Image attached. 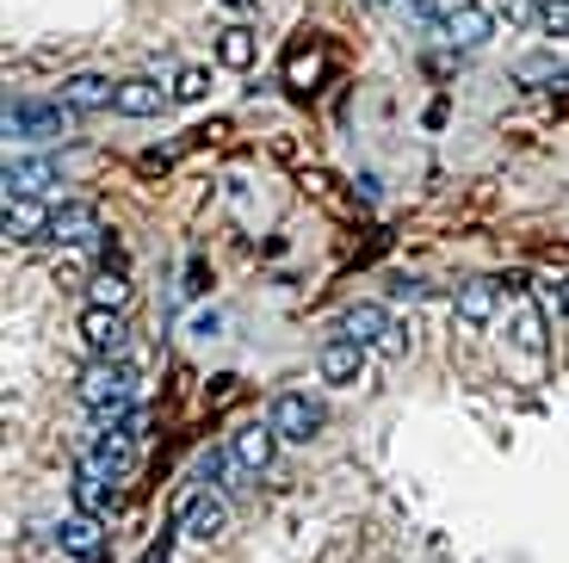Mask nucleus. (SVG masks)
Masks as SVG:
<instances>
[{"label":"nucleus","mask_w":569,"mask_h":563,"mask_svg":"<svg viewBox=\"0 0 569 563\" xmlns=\"http://www.w3.org/2000/svg\"><path fill=\"white\" fill-rule=\"evenodd\" d=\"M272 427H279V439H298V446H310L316 434H322V403H310L303 391H284L272 396Z\"/></svg>","instance_id":"obj_1"},{"label":"nucleus","mask_w":569,"mask_h":563,"mask_svg":"<svg viewBox=\"0 0 569 563\" xmlns=\"http://www.w3.org/2000/svg\"><path fill=\"white\" fill-rule=\"evenodd\" d=\"M81 340H87V353H93V359H118V353H124V340H130L124 310L87 304V310H81Z\"/></svg>","instance_id":"obj_2"},{"label":"nucleus","mask_w":569,"mask_h":563,"mask_svg":"<svg viewBox=\"0 0 569 563\" xmlns=\"http://www.w3.org/2000/svg\"><path fill=\"white\" fill-rule=\"evenodd\" d=\"M50 224H57V211H50V205H38V198H7V217H0L7 241H19V248L50 241Z\"/></svg>","instance_id":"obj_3"},{"label":"nucleus","mask_w":569,"mask_h":563,"mask_svg":"<svg viewBox=\"0 0 569 563\" xmlns=\"http://www.w3.org/2000/svg\"><path fill=\"white\" fill-rule=\"evenodd\" d=\"M446 43H452V50H483L489 38H496V13H489V7H477V0H458L452 7V19H446Z\"/></svg>","instance_id":"obj_4"},{"label":"nucleus","mask_w":569,"mask_h":563,"mask_svg":"<svg viewBox=\"0 0 569 563\" xmlns=\"http://www.w3.org/2000/svg\"><path fill=\"white\" fill-rule=\"evenodd\" d=\"M366 353L353 335H328L322 353H316V366H322V384H359V372H366Z\"/></svg>","instance_id":"obj_5"},{"label":"nucleus","mask_w":569,"mask_h":563,"mask_svg":"<svg viewBox=\"0 0 569 563\" xmlns=\"http://www.w3.org/2000/svg\"><path fill=\"white\" fill-rule=\"evenodd\" d=\"M452 310H458V323H465V328H489V323H496V310H501V279H465V285H458V297H452Z\"/></svg>","instance_id":"obj_6"},{"label":"nucleus","mask_w":569,"mask_h":563,"mask_svg":"<svg viewBox=\"0 0 569 563\" xmlns=\"http://www.w3.org/2000/svg\"><path fill=\"white\" fill-rule=\"evenodd\" d=\"M62 186L57 161H38V156H7V198H38Z\"/></svg>","instance_id":"obj_7"},{"label":"nucleus","mask_w":569,"mask_h":563,"mask_svg":"<svg viewBox=\"0 0 569 563\" xmlns=\"http://www.w3.org/2000/svg\"><path fill=\"white\" fill-rule=\"evenodd\" d=\"M57 106H69V112H106V106H118V81H106V75H69Z\"/></svg>","instance_id":"obj_8"},{"label":"nucleus","mask_w":569,"mask_h":563,"mask_svg":"<svg viewBox=\"0 0 569 563\" xmlns=\"http://www.w3.org/2000/svg\"><path fill=\"white\" fill-rule=\"evenodd\" d=\"M180 533H186V539H199V545H211V539L229 533V507L217 502L211 490L192 495V502H186V514H180Z\"/></svg>","instance_id":"obj_9"},{"label":"nucleus","mask_w":569,"mask_h":563,"mask_svg":"<svg viewBox=\"0 0 569 563\" xmlns=\"http://www.w3.org/2000/svg\"><path fill=\"white\" fill-rule=\"evenodd\" d=\"M106 229H100V211L93 205H62L57 224H50V241H62V248H93Z\"/></svg>","instance_id":"obj_10"},{"label":"nucleus","mask_w":569,"mask_h":563,"mask_svg":"<svg viewBox=\"0 0 569 563\" xmlns=\"http://www.w3.org/2000/svg\"><path fill=\"white\" fill-rule=\"evenodd\" d=\"M168 99H173V87L137 75V81H118V106H112V112H124V118H161V106H168Z\"/></svg>","instance_id":"obj_11"},{"label":"nucleus","mask_w":569,"mask_h":563,"mask_svg":"<svg viewBox=\"0 0 569 563\" xmlns=\"http://www.w3.org/2000/svg\"><path fill=\"white\" fill-rule=\"evenodd\" d=\"M57 539H62V551L69 557H81V563H93L106 551V533H100V514H87V507H74L69 521L57 526Z\"/></svg>","instance_id":"obj_12"},{"label":"nucleus","mask_w":569,"mask_h":563,"mask_svg":"<svg viewBox=\"0 0 569 563\" xmlns=\"http://www.w3.org/2000/svg\"><path fill=\"white\" fill-rule=\"evenodd\" d=\"M69 106H26V99H19V106H7V137H57L62 125H69Z\"/></svg>","instance_id":"obj_13"},{"label":"nucleus","mask_w":569,"mask_h":563,"mask_svg":"<svg viewBox=\"0 0 569 563\" xmlns=\"http://www.w3.org/2000/svg\"><path fill=\"white\" fill-rule=\"evenodd\" d=\"M106 502H112V477L100 471V458H93V452H81V465H74V507L106 514Z\"/></svg>","instance_id":"obj_14"},{"label":"nucleus","mask_w":569,"mask_h":563,"mask_svg":"<svg viewBox=\"0 0 569 563\" xmlns=\"http://www.w3.org/2000/svg\"><path fill=\"white\" fill-rule=\"evenodd\" d=\"M272 446H279V427H272V422H248L242 434H236V465H242V471H267L272 465Z\"/></svg>","instance_id":"obj_15"},{"label":"nucleus","mask_w":569,"mask_h":563,"mask_svg":"<svg viewBox=\"0 0 569 563\" xmlns=\"http://www.w3.org/2000/svg\"><path fill=\"white\" fill-rule=\"evenodd\" d=\"M385 328H390L385 304H347V310H341V335H353L359 347H378V340H385Z\"/></svg>","instance_id":"obj_16"},{"label":"nucleus","mask_w":569,"mask_h":563,"mask_svg":"<svg viewBox=\"0 0 569 563\" xmlns=\"http://www.w3.org/2000/svg\"><path fill=\"white\" fill-rule=\"evenodd\" d=\"M254 57H260V38L248 26H223L217 31V62H223V69H254Z\"/></svg>","instance_id":"obj_17"},{"label":"nucleus","mask_w":569,"mask_h":563,"mask_svg":"<svg viewBox=\"0 0 569 563\" xmlns=\"http://www.w3.org/2000/svg\"><path fill=\"white\" fill-rule=\"evenodd\" d=\"M513 347H527V353L545 347V316H539V304H527V297H513Z\"/></svg>","instance_id":"obj_18"},{"label":"nucleus","mask_w":569,"mask_h":563,"mask_svg":"<svg viewBox=\"0 0 569 563\" xmlns=\"http://www.w3.org/2000/svg\"><path fill=\"white\" fill-rule=\"evenodd\" d=\"M204 93H211V69H199V62H186V69L173 75V99H186V106H199Z\"/></svg>","instance_id":"obj_19"},{"label":"nucleus","mask_w":569,"mask_h":563,"mask_svg":"<svg viewBox=\"0 0 569 563\" xmlns=\"http://www.w3.org/2000/svg\"><path fill=\"white\" fill-rule=\"evenodd\" d=\"M124 297H130L124 273H112V267H106L100 279H93V304H106V310H124Z\"/></svg>","instance_id":"obj_20"},{"label":"nucleus","mask_w":569,"mask_h":563,"mask_svg":"<svg viewBox=\"0 0 569 563\" xmlns=\"http://www.w3.org/2000/svg\"><path fill=\"white\" fill-rule=\"evenodd\" d=\"M539 31H545V38H569V0H545V7H539Z\"/></svg>","instance_id":"obj_21"},{"label":"nucleus","mask_w":569,"mask_h":563,"mask_svg":"<svg viewBox=\"0 0 569 563\" xmlns=\"http://www.w3.org/2000/svg\"><path fill=\"white\" fill-rule=\"evenodd\" d=\"M409 323H390L385 328V340H378V347H371V353H385V359H409Z\"/></svg>","instance_id":"obj_22"},{"label":"nucleus","mask_w":569,"mask_h":563,"mask_svg":"<svg viewBox=\"0 0 569 563\" xmlns=\"http://www.w3.org/2000/svg\"><path fill=\"white\" fill-rule=\"evenodd\" d=\"M539 7H545V0H501V13H508V19H539Z\"/></svg>","instance_id":"obj_23"},{"label":"nucleus","mask_w":569,"mask_h":563,"mask_svg":"<svg viewBox=\"0 0 569 563\" xmlns=\"http://www.w3.org/2000/svg\"><path fill=\"white\" fill-rule=\"evenodd\" d=\"M217 477H223V452H204V458H199V483H217Z\"/></svg>","instance_id":"obj_24"},{"label":"nucleus","mask_w":569,"mask_h":563,"mask_svg":"<svg viewBox=\"0 0 569 563\" xmlns=\"http://www.w3.org/2000/svg\"><path fill=\"white\" fill-rule=\"evenodd\" d=\"M223 7H229V13H254L260 0H223Z\"/></svg>","instance_id":"obj_25"},{"label":"nucleus","mask_w":569,"mask_h":563,"mask_svg":"<svg viewBox=\"0 0 569 563\" xmlns=\"http://www.w3.org/2000/svg\"><path fill=\"white\" fill-rule=\"evenodd\" d=\"M557 304H563V310H569V279H563V292H557Z\"/></svg>","instance_id":"obj_26"},{"label":"nucleus","mask_w":569,"mask_h":563,"mask_svg":"<svg viewBox=\"0 0 569 563\" xmlns=\"http://www.w3.org/2000/svg\"><path fill=\"white\" fill-rule=\"evenodd\" d=\"M409 7H421V0H409Z\"/></svg>","instance_id":"obj_27"}]
</instances>
